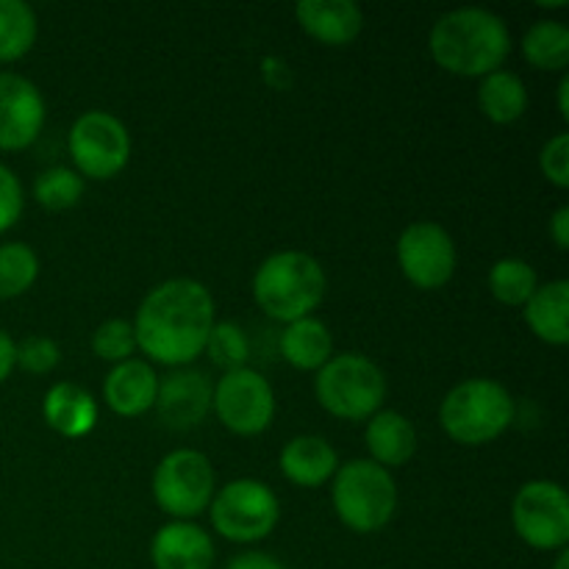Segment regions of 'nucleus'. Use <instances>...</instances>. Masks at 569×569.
<instances>
[{
    "instance_id": "obj_1",
    "label": "nucleus",
    "mask_w": 569,
    "mask_h": 569,
    "mask_svg": "<svg viewBox=\"0 0 569 569\" xmlns=\"http://www.w3.org/2000/svg\"><path fill=\"white\" fill-rule=\"evenodd\" d=\"M133 337L148 359L167 367H183L206 350L214 328V300L192 278L159 283L137 311Z\"/></svg>"
},
{
    "instance_id": "obj_2",
    "label": "nucleus",
    "mask_w": 569,
    "mask_h": 569,
    "mask_svg": "<svg viewBox=\"0 0 569 569\" xmlns=\"http://www.w3.org/2000/svg\"><path fill=\"white\" fill-rule=\"evenodd\" d=\"M433 61L465 78H481L500 70L511 50L506 22L487 9H456L439 17L428 37Z\"/></svg>"
},
{
    "instance_id": "obj_3",
    "label": "nucleus",
    "mask_w": 569,
    "mask_h": 569,
    "mask_svg": "<svg viewBox=\"0 0 569 569\" xmlns=\"http://www.w3.org/2000/svg\"><path fill=\"white\" fill-rule=\"evenodd\" d=\"M326 272L320 261L300 250L270 256L253 278V298L261 311L281 322L309 317L326 298Z\"/></svg>"
},
{
    "instance_id": "obj_4",
    "label": "nucleus",
    "mask_w": 569,
    "mask_h": 569,
    "mask_svg": "<svg viewBox=\"0 0 569 569\" xmlns=\"http://www.w3.org/2000/svg\"><path fill=\"white\" fill-rule=\"evenodd\" d=\"M439 422L453 442L478 448L495 442L515 422V400L503 383L470 378L448 392L439 409Z\"/></svg>"
},
{
    "instance_id": "obj_5",
    "label": "nucleus",
    "mask_w": 569,
    "mask_h": 569,
    "mask_svg": "<svg viewBox=\"0 0 569 569\" xmlns=\"http://www.w3.org/2000/svg\"><path fill=\"white\" fill-rule=\"evenodd\" d=\"M333 509L350 531H381L398 509L392 472L370 459H356L339 467L333 478Z\"/></svg>"
},
{
    "instance_id": "obj_6",
    "label": "nucleus",
    "mask_w": 569,
    "mask_h": 569,
    "mask_svg": "<svg viewBox=\"0 0 569 569\" xmlns=\"http://www.w3.org/2000/svg\"><path fill=\"white\" fill-rule=\"evenodd\" d=\"M317 400L339 420H370L387 398V378L361 353L333 356L317 370Z\"/></svg>"
},
{
    "instance_id": "obj_7",
    "label": "nucleus",
    "mask_w": 569,
    "mask_h": 569,
    "mask_svg": "<svg viewBox=\"0 0 569 569\" xmlns=\"http://www.w3.org/2000/svg\"><path fill=\"white\" fill-rule=\"evenodd\" d=\"M278 517H281V506H278L276 492L253 478L231 481L211 498L214 531L231 542L248 545L270 537L272 528L278 526Z\"/></svg>"
},
{
    "instance_id": "obj_8",
    "label": "nucleus",
    "mask_w": 569,
    "mask_h": 569,
    "mask_svg": "<svg viewBox=\"0 0 569 569\" xmlns=\"http://www.w3.org/2000/svg\"><path fill=\"white\" fill-rule=\"evenodd\" d=\"M153 498L176 520H192L214 498V467L198 450H172L156 467Z\"/></svg>"
},
{
    "instance_id": "obj_9",
    "label": "nucleus",
    "mask_w": 569,
    "mask_h": 569,
    "mask_svg": "<svg viewBox=\"0 0 569 569\" xmlns=\"http://www.w3.org/2000/svg\"><path fill=\"white\" fill-rule=\"evenodd\" d=\"M70 156L81 176L106 181L128 164L131 137L109 111H87L70 131Z\"/></svg>"
},
{
    "instance_id": "obj_10",
    "label": "nucleus",
    "mask_w": 569,
    "mask_h": 569,
    "mask_svg": "<svg viewBox=\"0 0 569 569\" xmlns=\"http://www.w3.org/2000/svg\"><path fill=\"white\" fill-rule=\"evenodd\" d=\"M515 531L537 550H565L569 542V498L553 481H531L511 506Z\"/></svg>"
},
{
    "instance_id": "obj_11",
    "label": "nucleus",
    "mask_w": 569,
    "mask_h": 569,
    "mask_svg": "<svg viewBox=\"0 0 569 569\" xmlns=\"http://www.w3.org/2000/svg\"><path fill=\"white\" fill-rule=\"evenodd\" d=\"M211 406L228 431L239 437H256L270 428L276 415V395L264 376L242 367L220 378L211 395Z\"/></svg>"
},
{
    "instance_id": "obj_12",
    "label": "nucleus",
    "mask_w": 569,
    "mask_h": 569,
    "mask_svg": "<svg viewBox=\"0 0 569 569\" xmlns=\"http://www.w3.org/2000/svg\"><path fill=\"white\" fill-rule=\"evenodd\" d=\"M398 261L417 289H439L456 272V244L437 222H415L400 233Z\"/></svg>"
},
{
    "instance_id": "obj_13",
    "label": "nucleus",
    "mask_w": 569,
    "mask_h": 569,
    "mask_svg": "<svg viewBox=\"0 0 569 569\" xmlns=\"http://www.w3.org/2000/svg\"><path fill=\"white\" fill-rule=\"evenodd\" d=\"M44 126V100L28 78L0 72V150H22Z\"/></svg>"
},
{
    "instance_id": "obj_14",
    "label": "nucleus",
    "mask_w": 569,
    "mask_h": 569,
    "mask_svg": "<svg viewBox=\"0 0 569 569\" xmlns=\"http://www.w3.org/2000/svg\"><path fill=\"white\" fill-rule=\"evenodd\" d=\"M211 395H214V387L203 372L178 370L159 383L153 406L167 428L187 431V428L200 426L209 415Z\"/></svg>"
},
{
    "instance_id": "obj_15",
    "label": "nucleus",
    "mask_w": 569,
    "mask_h": 569,
    "mask_svg": "<svg viewBox=\"0 0 569 569\" xmlns=\"http://www.w3.org/2000/svg\"><path fill=\"white\" fill-rule=\"evenodd\" d=\"M150 556L156 569H211L214 542L200 526L176 520L159 528L150 545Z\"/></svg>"
},
{
    "instance_id": "obj_16",
    "label": "nucleus",
    "mask_w": 569,
    "mask_h": 569,
    "mask_svg": "<svg viewBox=\"0 0 569 569\" xmlns=\"http://www.w3.org/2000/svg\"><path fill=\"white\" fill-rule=\"evenodd\" d=\"M295 17L309 37L333 48L353 42L365 26V14L353 0H300Z\"/></svg>"
},
{
    "instance_id": "obj_17",
    "label": "nucleus",
    "mask_w": 569,
    "mask_h": 569,
    "mask_svg": "<svg viewBox=\"0 0 569 569\" xmlns=\"http://www.w3.org/2000/svg\"><path fill=\"white\" fill-rule=\"evenodd\" d=\"M156 392H159V378L148 361L139 359L120 361L103 383L106 406L120 417H139L153 409Z\"/></svg>"
},
{
    "instance_id": "obj_18",
    "label": "nucleus",
    "mask_w": 569,
    "mask_h": 569,
    "mask_svg": "<svg viewBox=\"0 0 569 569\" xmlns=\"http://www.w3.org/2000/svg\"><path fill=\"white\" fill-rule=\"evenodd\" d=\"M42 411L48 426L67 439L87 437L98 422V403L87 389L76 387V383L50 387V392L44 395Z\"/></svg>"
},
{
    "instance_id": "obj_19",
    "label": "nucleus",
    "mask_w": 569,
    "mask_h": 569,
    "mask_svg": "<svg viewBox=\"0 0 569 569\" xmlns=\"http://www.w3.org/2000/svg\"><path fill=\"white\" fill-rule=\"evenodd\" d=\"M365 442L372 456L370 461L387 470V467H403L415 456L417 433L415 426L398 411H376L367 426Z\"/></svg>"
},
{
    "instance_id": "obj_20",
    "label": "nucleus",
    "mask_w": 569,
    "mask_h": 569,
    "mask_svg": "<svg viewBox=\"0 0 569 569\" xmlns=\"http://www.w3.org/2000/svg\"><path fill=\"white\" fill-rule=\"evenodd\" d=\"M337 450L320 437H298L281 450V470L292 483L306 489L322 487L337 472Z\"/></svg>"
},
{
    "instance_id": "obj_21",
    "label": "nucleus",
    "mask_w": 569,
    "mask_h": 569,
    "mask_svg": "<svg viewBox=\"0 0 569 569\" xmlns=\"http://www.w3.org/2000/svg\"><path fill=\"white\" fill-rule=\"evenodd\" d=\"M569 283L553 281L548 287H537L526 303V322L542 342L567 345L569 342Z\"/></svg>"
},
{
    "instance_id": "obj_22",
    "label": "nucleus",
    "mask_w": 569,
    "mask_h": 569,
    "mask_svg": "<svg viewBox=\"0 0 569 569\" xmlns=\"http://www.w3.org/2000/svg\"><path fill=\"white\" fill-rule=\"evenodd\" d=\"M331 331L315 317L289 322L281 333V356L298 370H320L331 359Z\"/></svg>"
},
{
    "instance_id": "obj_23",
    "label": "nucleus",
    "mask_w": 569,
    "mask_h": 569,
    "mask_svg": "<svg viewBox=\"0 0 569 569\" xmlns=\"http://www.w3.org/2000/svg\"><path fill=\"white\" fill-rule=\"evenodd\" d=\"M478 106L498 126L517 122L528 109L526 83L509 70L489 72V76H483L481 89H478Z\"/></svg>"
},
{
    "instance_id": "obj_24",
    "label": "nucleus",
    "mask_w": 569,
    "mask_h": 569,
    "mask_svg": "<svg viewBox=\"0 0 569 569\" xmlns=\"http://www.w3.org/2000/svg\"><path fill=\"white\" fill-rule=\"evenodd\" d=\"M522 56L537 70H565L569 64V28L556 20H537L522 37Z\"/></svg>"
},
{
    "instance_id": "obj_25",
    "label": "nucleus",
    "mask_w": 569,
    "mask_h": 569,
    "mask_svg": "<svg viewBox=\"0 0 569 569\" xmlns=\"http://www.w3.org/2000/svg\"><path fill=\"white\" fill-rule=\"evenodd\" d=\"M37 17L22 0H0V61H17L33 48Z\"/></svg>"
},
{
    "instance_id": "obj_26",
    "label": "nucleus",
    "mask_w": 569,
    "mask_h": 569,
    "mask_svg": "<svg viewBox=\"0 0 569 569\" xmlns=\"http://www.w3.org/2000/svg\"><path fill=\"white\" fill-rule=\"evenodd\" d=\"M537 287V272L522 259H500L489 272V289L506 306H526Z\"/></svg>"
},
{
    "instance_id": "obj_27",
    "label": "nucleus",
    "mask_w": 569,
    "mask_h": 569,
    "mask_svg": "<svg viewBox=\"0 0 569 569\" xmlns=\"http://www.w3.org/2000/svg\"><path fill=\"white\" fill-rule=\"evenodd\" d=\"M39 276V259L28 244H0V298H17L28 292Z\"/></svg>"
},
{
    "instance_id": "obj_28",
    "label": "nucleus",
    "mask_w": 569,
    "mask_h": 569,
    "mask_svg": "<svg viewBox=\"0 0 569 569\" xmlns=\"http://www.w3.org/2000/svg\"><path fill=\"white\" fill-rule=\"evenodd\" d=\"M33 194H37L39 206L50 211H64L81 200L83 194V181L78 172L67 170V167H53V170H44L42 176L33 183Z\"/></svg>"
},
{
    "instance_id": "obj_29",
    "label": "nucleus",
    "mask_w": 569,
    "mask_h": 569,
    "mask_svg": "<svg viewBox=\"0 0 569 569\" xmlns=\"http://www.w3.org/2000/svg\"><path fill=\"white\" fill-rule=\"evenodd\" d=\"M206 350H209L211 361L217 367H222L226 372L242 370L244 361L250 359L248 337L233 322H214V328L209 333V342H206Z\"/></svg>"
},
{
    "instance_id": "obj_30",
    "label": "nucleus",
    "mask_w": 569,
    "mask_h": 569,
    "mask_svg": "<svg viewBox=\"0 0 569 569\" xmlns=\"http://www.w3.org/2000/svg\"><path fill=\"white\" fill-rule=\"evenodd\" d=\"M94 356L103 361H128V356L137 350V337H133V326L128 320H109L94 331L92 337Z\"/></svg>"
},
{
    "instance_id": "obj_31",
    "label": "nucleus",
    "mask_w": 569,
    "mask_h": 569,
    "mask_svg": "<svg viewBox=\"0 0 569 569\" xmlns=\"http://www.w3.org/2000/svg\"><path fill=\"white\" fill-rule=\"evenodd\" d=\"M14 359L26 372L44 376V372H50L56 365H59L61 353H59V345H56L50 337H28L17 345Z\"/></svg>"
},
{
    "instance_id": "obj_32",
    "label": "nucleus",
    "mask_w": 569,
    "mask_h": 569,
    "mask_svg": "<svg viewBox=\"0 0 569 569\" xmlns=\"http://www.w3.org/2000/svg\"><path fill=\"white\" fill-rule=\"evenodd\" d=\"M539 167L550 183H556L559 189L569 187V133H559L545 144Z\"/></svg>"
},
{
    "instance_id": "obj_33",
    "label": "nucleus",
    "mask_w": 569,
    "mask_h": 569,
    "mask_svg": "<svg viewBox=\"0 0 569 569\" xmlns=\"http://www.w3.org/2000/svg\"><path fill=\"white\" fill-rule=\"evenodd\" d=\"M22 214V189L14 172L0 164V233L9 231Z\"/></svg>"
},
{
    "instance_id": "obj_34",
    "label": "nucleus",
    "mask_w": 569,
    "mask_h": 569,
    "mask_svg": "<svg viewBox=\"0 0 569 569\" xmlns=\"http://www.w3.org/2000/svg\"><path fill=\"white\" fill-rule=\"evenodd\" d=\"M228 569H287V567L267 553H242L228 565Z\"/></svg>"
},
{
    "instance_id": "obj_35",
    "label": "nucleus",
    "mask_w": 569,
    "mask_h": 569,
    "mask_svg": "<svg viewBox=\"0 0 569 569\" xmlns=\"http://www.w3.org/2000/svg\"><path fill=\"white\" fill-rule=\"evenodd\" d=\"M14 353H17L14 339H11L6 331H0V383H3L6 378H9V372L14 370V365H17Z\"/></svg>"
},
{
    "instance_id": "obj_36",
    "label": "nucleus",
    "mask_w": 569,
    "mask_h": 569,
    "mask_svg": "<svg viewBox=\"0 0 569 569\" xmlns=\"http://www.w3.org/2000/svg\"><path fill=\"white\" fill-rule=\"evenodd\" d=\"M550 233H553V242L559 244L561 250L569 248V209L567 206H561V209L553 214V220H550Z\"/></svg>"
},
{
    "instance_id": "obj_37",
    "label": "nucleus",
    "mask_w": 569,
    "mask_h": 569,
    "mask_svg": "<svg viewBox=\"0 0 569 569\" xmlns=\"http://www.w3.org/2000/svg\"><path fill=\"white\" fill-rule=\"evenodd\" d=\"M567 92H569V78L565 76V78H561V83H559V109H561V117H565V120H569V103H567Z\"/></svg>"
},
{
    "instance_id": "obj_38",
    "label": "nucleus",
    "mask_w": 569,
    "mask_h": 569,
    "mask_svg": "<svg viewBox=\"0 0 569 569\" xmlns=\"http://www.w3.org/2000/svg\"><path fill=\"white\" fill-rule=\"evenodd\" d=\"M553 569H569V553H567V550H561L559 559H556V567Z\"/></svg>"
}]
</instances>
